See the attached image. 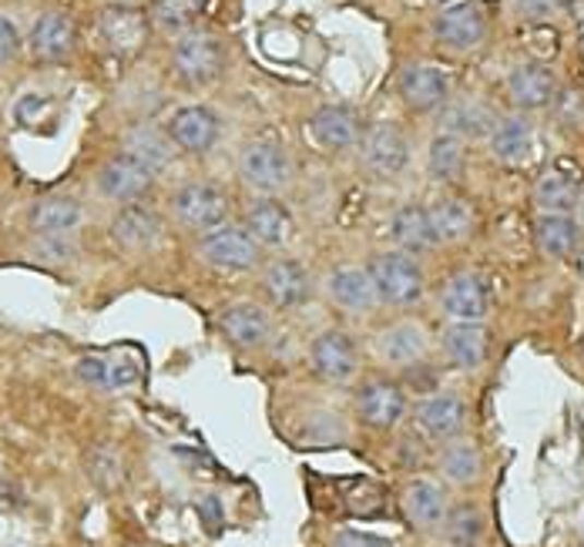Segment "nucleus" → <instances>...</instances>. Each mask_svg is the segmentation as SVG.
<instances>
[{"label":"nucleus","mask_w":584,"mask_h":547,"mask_svg":"<svg viewBox=\"0 0 584 547\" xmlns=\"http://www.w3.org/2000/svg\"><path fill=\"white\" fill-rule=\"evenodd\" d=\"M370 280L390 306H410L424 296V272L407 252H380L370 262Z\"/></svg>","instance_id":"f257e3e1"},{"label":"nucleus","mask_w":584,"mask_h":547,"mask_svg":"<svg viewBox=\"0 0 584 547\" xmlns=\"http://www.w3.org/2000/svg\"><path fill=\"white\" fill-rule=\"evenodd\" d=\"M226 64V51L222 40L205 31H189L182 40L175 44V71L186 84H208L222 74Z\"/></svg>","instance_id":"f03ea898"},{"label":"nucleus","mask_w":584,"mask_h":547,"mask_svg":"<svg viewBox=\"0 0 584 547\" xmlns=\"http://www.w3.org/2000/svg\"><path fill=\"white\" fill-rule=\"evenodd\" d=\"M239 171L249 189L262 195H276L289 186V158L276 142H249L239 158Z\"/></svg>","instance_id":"7ed1b4c3"},{"label":"nucleus","mask_w":584,"mask_h":547,"mask_svg":"<svg viewBox=\"0 0 584 547\" xmlns=\"http://www.w3.org/2000/svg\"><path fill=\"white\" fill-rule=\"evenodd\" d=\"M259 249L262 246L246 229H236V225H215V229H208L199 242L202 259L222 272L252 269L259 262Z\"/></svg>","instance_id":"20e7f679"},{"label":"nucleus","mask_w":584,"mask_h":547,"mask_svg":"<svg viewBox=\"0 0 584 547\" xmlns=\"http://www.w3.org/2000/svg\"><path fill=\"white\" fill-rule=\"evenodd\" d=\"M152 186H155V171L139 158H131L128 152L111 155L98 168V189L111 202H139L152 192Z\"/></svg>","instance_id":"39448f33"},{"label":"nucleus","mask_w":584,"mask_h":547,"mask_svg":"<svg viewBox=\"0 0 584 547\" xmlns=\"http://www.w3.org/2000/svg\"><path fill=\"white\" fill-rule=\"evenodd\" d=\"M171 209L189 225V229H199V233L215 229V225H222L229 215L226 195H222L215 186H205V181H192V186L178 189L175 199H171Z\"/></svg>","instance_id":"423d86ee"},{"label":"nucleus","mask_w":584,"mask_h":547,"mask_svg":"<svg viewBox=\"0 0 584 547\" xmlns=\"http://www.w3.org/2000/svg\"><path fill=\"white\" fill-rule=\"evenodd\" d=\"M433 34L437 40H443L446 48L454 51H470L484 40L487 34V17L477 0H461V4L443 8L433 21Z\"/></svg>","instance_id":"0eeeda50"},{"label":"nucleus","mask_w":584,"mask_h":547,"mask_svg":"<svg viewBox=\"0 0 584 547\" xmlns=\"http://www.w3.org/2000/svg\"><path fill=\"white\" fill-rule=\"evenodd\" d=\"M440 306L454 323H480L490 309V296L480 276H474V272H454L440 289Z\"/></svg>","instance_id":"6e6552de"},{"label":"nucleus","mask_w":584,"mask_h":547,"mask_svg":"<svg viewBox=\"0 0 584 547\" xmlns=\"http://www.w3.org/2000/svg\"><path fill=\"white\" fill-rule=\"evenodd\" d=\"M168 139H171V145H178L182 152L205 155L218 142V118L205 105L178 108L171 115V121H168Z\"/></svg>","instance_id":"1a4fd4ad"},{"label":"nucleus","mask_w":584,"mask_h":547,"mask_svg":"<svg viewBox=\"0 0 584 547\" xmlns=\"http://www.w3.org/2000/svg\"><path fill=\"white\" fill-rule=\"evenodd\" d=\"M359 152H363L367 168L377 175H400L410 162V145L396 124H373L359 142Z\"/></svg>","instance_id":"9d476101"},{"label":"nucleus","mask_w":584,"mask_h":547,"mask_svg":"<svg viewBox=\"0 0 584 547\" xmlns=\"http://www.w3.org/2000/svg\"><path fill=\"white\" fill-rule=\"evenodd\" d=\"M451 95V78L433 64H414L400 74V98L410 111H433Z\"/></svg>","instance_id":"9b49d317"},{"label":"nucleus","mask_w":584,"mask_h":547,"mask_svg":"<svg viewBox=\"0 0 584 547\" xmlns=\"http://www.w3.org/2000/svg\"><path fill=\"white\" fill-rule=\"evenodd\" d=\"M309 359H312V370L330 383H346L356 373V346L339 330H326L312 340Z\"/></svg>","instance_id":"f8f14e48"},{"label":"nucleus","mask_w":584,"mask_h":547,"mask_svg":"<svg viewBox=\"0 0 584 547\" xmlns=\"http://www.w3.org/2000/svg\"><path fill=\"white\" fill-rule=\"evenodd\" d=\"M246 233L259 242V246H286L289 236H293V215L289 209L273 199V195H262L255 199L249 209H246Z\"/></svg>","instance_id":"ddd939ff"},{"label":"nucleus","mask_w":584,"mask_h":547,"mask_svg":"<svg viewBox=\"0 0 584 547\" xmlns=\"http://www.w3.org/2000/svg\"><path fill=\"white\" fill-rule=\"evenodd\" d=\"M102 37L108 40V48L115 55H139L145 48V40H148V21L142 11H134V8H108L102 14Z\"/></svg>","instance_id":"4468645a"},{"label":"nucleus","mask_w":584,"mask_h":547,"mask_svg":"<svg viewBox=\"0 0 584 547\" xmlns=\"http://www.w3.org/2000/svg\"><path fill=\"white\" fill-rule=\"evenodd\" d=\"M581 199V175L571 165H551L534 181V202L541 212H571Z\"/></svg>","instance_id":"2eb2a0df"},{"label":"nucleus","mask_w":584,"mask_h":547,"mask_svg":"<svg viewBox=\"0 0 584 547\" xmlns=\"http://www.w3.org/2000/svg\"><path fill=\"white\" fill-rule=\"evenodd\" d=\"M390 239L400 252L417 255V252H430L437 246V233H433V222L430 212L420 205H403L393 212L390 218Z\"/></svg>","instance_id":"dca6fc26"},{"label":"nucleus","mask_w":584,"mask_h":547,"mask_svg":"<svg viewBox=\"0 0 584 547\" xmlns=\"http://www.w3.org/2000/svg\"><path fill=\"white\" fill-rule=\"evenodd\" d=\"M262 289H265L269 302H276L279 309L302 306L309 299V272L293 259H276L265 269Z\"/></svg>","instance_id":"f3484780"},{"label":"nucleus","mask_w":584,"mask_h":547,"mask_svg":"<svg viewBox=\"0 0 584 547\" xmlns=\"http://www.w3.org/2000/svg\"><path fill=\"white\" fill-rule=\"evenodd\" d=\"M162 236V222L152 209L145 205H124L115 218H111V239L131 252H145L158 242Z\"/></svg>","instance_id":"a211bd4d"},{"label":"nucleus","mask_w":584,"mask_h":547,"mask_svg":"<svg viewBox=\"0 0 584 547\" xmlns=\"http://www.w3.org/2000/svg\"><path fill=\"white\" fill-rule=\"evenodd\" d=\"M403 406H407V400H403L400 387L383 383V380H373L356 393L359 417H363L367 427H377V430H390L403 417Z\"/></svg>","instance_id":"6ab92c4d"},{"label":"nucleus","mask_w":584,"mask_h":547,"mask_svg":"<svg viewBox=\"0 0 584 547\" xmlns=\"http://www.w3.org/2000/svg\"><path fill=\"white\" fill-rule=\"evenodd\" d=\"M508 95L517 108H548L558 95V81L545 64H521L508 78Z\"/></svg>","instance_id":"aec40b11"},{"label":"nucleus","mask_w":584,"mask_h":547,"mask_svg":"<svg viewBox=\"0 0 584 547\" xmlns=\"http://www.w3.org/2000/svg\"><path fill=\"white\" fill-rule=\"evenodd\" d=\"M326 289H330V299L346 312H367L380 299L377 286L370 280V269H356V265L336 269L330 276V283H326Z\"/></svg>","instance_id":"412c9836"},{"label":"nucleus","mask_w":584,"mask_h":547,"mask_svg":"<svg viewBox=\"0 0 584 547\" xmlns=\"http://www.w3.org/2000/svg\"><path fill=\"white\" fill-rule=\"evenodd\" d=\"M218 330L226 333V340L239 349H255L269 336V316L252 306V302H236L229 309H222Z\"/></svg>","instance_id":"4be33fe9"},{"label":"nucleus","mask_w":584,"mask_h":547,"mask_svg":"<svg viewBox=\"0 0 584 547\" xmlns=\"http://www.w3.org/2000/svg\"><path fill=\"white\" fill-rule=\"evenodd\" d=\"M534 242L548 259H568L581 246V225L564 212H545L534 222Z\"/></svg>","instance_id":"5701e85b"},{"label":"nucleus","mask_w":584,"mask_h":547,"mask_svg":"<svg viewBox=\"0 0 584 547\" xmlns=\"http://www.w3.org/2000/svg\"><path fill=\"white\" fill-rule=\"evenodd\" d=\"M309 131L312 139H317L323 148L330 152H343V148H353L356 139H359V124H356V115L343 105H326L320 108L317 115L309 118Z\"/></svg>","instance_id":"b1692460"},{"label":"nucleus","mask_w":584,"mask_h":547,"mask_svg":"<svg viewBox=\"0 0 584 547\" xmlns=\"http://www.w3.org/2000/svg\"><path fill=\"white\" fill-rule=\"evenodd\" d=\"M427 353V336L417 323H393L377 336V356L393 367H414Z\"/></svg>","instance_id":"393cba45"},{"label":"nucleus","mask_w":584,"mask_h":547,"mask_svg":"<svg viewBox=\"0 0 584 547\" xmlns=\"http://www.w3.org/2000/svg\"><path fill=\"white\" fill-rule=\"evenodd\" d=\"M31 48H34V55L44 58V61H61V58H68V55L74 51V24H71V17H68V14H58V11L37 17V24H34V31H31Z\"/></svg>","instance_id":"a878e982"},{"label":"nucleus","mask_w":584,"mask_h":547,"mask_svg":"<svg viewBox=\"0 0 584 547\" xmlns=\"http://www.w3.org/2000/svg\"><path fill=\"white\" fill-rule=\"evenodd\" d=\"M84 212L74 199L68 195H51V199H40L31 209V229L37 236H71L78 225H81Z\"/></svg>","instance_id":"bb28decb"},{"label":"nucleus","mask_w":584,"mask_h":547,"mask_svg":"<svg viewBox=\"0 0 584 547\" xmlns=\"http://www.w3.org/2000/svg\"><path fill=\"white\" fill-rule=\"evenodd\" d=\"M417 424L427 437L433 440H446L454 437L461 427H464V403L451 393H437V396H427L420 406H417Z\"/></svg>","instance_id":"cd10ccee"},{"label":"nucleus","mask_w":584,"mask_h":547,"mask_svg":"<svg viewBox=\"0 0 584 547\" xmlns=\"http://www.w3.org/2000/svg\"><path fill=\"white\" fill-rule=\"evenodd\" d=\"M78 380L95 390H121L139 380V367L131 359H111V356H84L74 367Z\"/></svg>","instance_id":"c85d7f7f"},{"label":"nucleus","mask_w":584,"mask_h":547,"mask_svg":"<svg viewBox=\"0 0 584 547\" xmlns=\"http://www.w3.org/2000/svg\"><path fill=\"white\" fill-rule=\"evenodd\" d=\"M443 353L461 370H477L487 356V333L480 323H454L443 333Z\"/></svg>","instance_id":"c756f323"},{"label":"nucleus","mask_w":584,"mask_h":547,"mask_svg":"<svg viewBox=\"0 0 584 547\" xmlns=\"http://www.w3.org/2000/svg\"><path fill=\"white\" fill-rule=\"evenodd\" d=\"M427 212L433 222L437 242H464L474 233V209L467 199L446 195V199L433 202V209H427Z\"/></svg>","instance_id":"7c9ffc66"},{"label":"nucleus","mask_w":584,"mask_h":547,"mask_svg":"<svg viewBox=\"0 0 584 547\" xmlns=\"http://www.w3.org/2000/svg\"><path fill=\"white\" fill-rule=\"evenodd\" d=\"M403 508H407V518L417 527L433 531L446 518V494L433 480H414L407 494H403Z\"/></svg>","instance_id":"2f4dec72"},{"label":"nucleus","mask_w":584,"mask_h":547,"mask_svg":"<svg viewBox=\"0 0 584 547\" xmlns=\"http://www.w3.org/2000/svg\"><path fill=\"white\" fill-rule=\"evenodd\" d=\"M490 152L508 165H517L531 152V124L517 115L501 118L490 128Z\"/></svg>","instance_id":"473e14b6"},{"label":"nucleus","mask_w":584,"mask_h":547,"mask_svg":"<svg viewBox=\"0 0 584 547\" xmlns=\"http://www.w3.org/2000/svg\"><path fill=\"white\" fill-rule=\"evenodd\" d=\"M124 152L131 155V158H139L142 165H148L152 171H158V168H165L168 162H171V139L168 134H162V131H155V128H134V131H128V139H124Z\"/></svg>","instance_id":"72a5a7b5"},{"label":"nucleus","mask_w":584,"mask_h":547,"mask_svg":"<svg viewBox=\"0 0 584 547\" xmlns=\"http://www.w3.org/2000/svg\"><path fill=\"white\" fill-rule=\"evenodd\" d=\"M440 471L454 484H474L480 477V453L470 440H454L440 450Z\"/></svg>","instance_id":"f704fd0d"},{"label":"nucleus","mask_w":584,"mask_h":547,"mask_svg":"<svg viewBox=\"0 0 584 547\" xmlns=\"http://www.w3.org/2000/svg\"><path fill=\"white\" fill-rule=\"evenodd\" d=\"M427 168L437 181H457L464 171V139H454V134H437L430 142V155H427Z\"/></svg>","instance_id":"c9c22d12"},{"label":"nucleus","mask_w":584,"mask_h":547,"mask_svg":"<svg viewBox=\"0 0 584 547\" xmlns=\"http://www.w3.org/2000/svg\"><path fill=\"white\" fill-rule=\"evenodd\" d=\"M490 111L477 102H457L443 111V131L454 139H477V134L490 131Z\"/></svg>","instance_id":"e433bc0d"},{"label":"nucleus","mask_w":584,"mask_h":547,"mask_svg":"<svg viewBox=\"0 0 584 547\" xmlns=\"http://www.w3.org/2000/svg\"><path fill=\"white\" fill-rule=\"evenodd\" d=\"M443 534L451 547H477L484 537V518L474 504H461L454 511H446L443 518Z\"/></svg>","instance_id":"4c0bfd02"},{"label":"nucleus","mask_w":584,"mask_h":547,"mask_svg":"<svg viewBox=\"0 0 584 547\" xmlns=\"http://www.w3.org/2000/svg\"><path fill=\"white\" fill-rule=\"evenodd\" d=\"M208 0H155L152 17L162 31H189L202 14Z\"/></svg>","instance_id":"58836bf2"},{"label":"nucleus","mask_w":584,"mask_h":547,"mask_svg":"<svg viewBox=\"0 0 584 547\" xmlns=\"http://www.w3.org/2000/svg\"><path fill=\"white\" fill-rule=\"evenodd\" d=\"M87 471H92V477L105 487V490H115L121 487L124 474H121V461L118 453L111 447H95L92 457H87Z\"/></svg>","instance_id":"ea45409f"},{"label":"nucleus","mask_w":584,"mask_h":547,"mask_svg":"<svg viewBox=\"0 0 584 547\" xmlns=\"http://www.w3.org/2000/svg\"><path fill=\"white\" fill-rule=\"evenodd\" d=\"M17 48H21V34L17 27L0 14V64H11L17 58Z\"/></svg>","instance_id":"a19ab883"},{"label":"nucleus","mask_w":584,"mask_h":547,"mask_svg":"<svg viewBox=\"0 0 584 547\" xmlns=\"http://www.w3.org/2000/svg\"><path fill=\"white\" fill-rule=\"evenodd\" d=\"M40 252L48 255V262H68L74 255V246L68 236H40Z\"/></svg>","instance_id":"79ce46f5"},{"label":"nucleus","mask_w":584,"mask_h":547,"mask_svg":"<svg viewBox=\"0 0 584 547\" xmlns=\"http://www.w3.org/2000/svg\"><path fill=\"white\" fill-rule=\"evenodd\" d=\"M333 547H390V544L377 534H367V531H339L333 537Z\"/></svg>","instance_id":"37998d69"},{"label":"nucleus","mask_w":584,"mask_h":547,"mask_svg":"<svg viewBox=\"0 0 584 547\" xmlns=\"http://www.w3.org/2000/svg\"><path fill=\"white\" fill-rule=\"evenodd\" d=\"M514 8H517V14L527 17V21H545L548 14H555L558 0H514Z\"/></svg>","instance_id":"c03bdc74"},{"label":"nucleus","mask_w":584,"mask_h":547,"mask_svg":"<svg viewBox=\"0 0 584 547\" xmlns=\"http://www.w3.org/2000/svg\"><path fill=\"white\" fill-rule=\"evenodd\" d=\"M577 209H581V222H584V195L577 199Z\"/></svg>","instance_id":"a18cd8bd"},{"label":"nucleus","mask_w":584,"mask_h":547,"mask_svg":"<svg viewBox=\"0 0 584 547\" xmlns=\"http://www.w3.org/2000/svg\"><path fill=\"white\" fill-rule=\"evenodd\" d=\"M118 4H131V0H118Z\"/></svg>","instance_id":"49530a36"}]
</instances>
